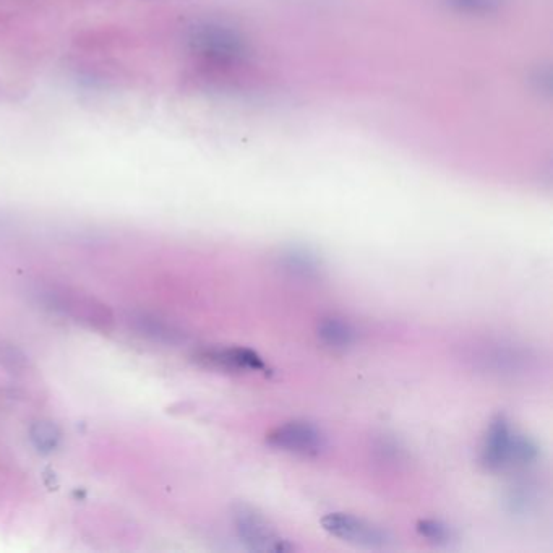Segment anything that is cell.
Instances as JSON below:
<instances>
[{"label": "cell", "instance_id": "cell-1", "mask_svg": "<svg viewBox=\"0 0 553 553\" xmlns=\"http://www.w3.org/2000/svg\"><path fill=\"white\" fill-rule=\"evenodd\" d=\"M539 458L541 450L531 437L518 432L503 414L492 417L479 451V461L485 471H526Z\"/></svg>", "mask_w": 553, "mask_h": 553}, {"label": "cell", "instance_id": "cell-2", "mask_svg": "<svg viewBox=\"0 0 553 553\" xmlns=\"http://www.w3.org/2000/svg\"><path fill=\"white\" fill-rule=\"evenodd\" d=\"M232 524H234L239 541L250 552L288 553L296 550V545L291 544L289 539H286L270 523V519L253 506L245 505V503L234 506Z\"/></svg>", "mask_w": 553, "mask_h": 553}, {"label": "cell", "instance_id": "cell-3", "mask_svg": "<svg viewBox=\"0 0 553 553\" xmlns=\"http://www.w3.org/2000/svg\"><path fill=\"white\" fill-rule=\"evenodd\" d=\"M322 528L339 541L362 549H388L393 542L390 532L382 526L351 513H328L322 518Z\"/></svg>", "mask_w": 553, "mask_h": 553}, {"label": "cell", "instance_id": "cell-4", "mask_svg": "<svg viewBox=\"0 0 553 553\" xmlns=\"http://www.w3.org/2000/svg\"><path fill=\"white\" fill-rule=\"evenodd\" d=\"M266 443L276 451L301 458H317L328 448V438L318 425L307 421L284 422L266 435Z\"/></svg>", "mask_w": 553, "mask_h": 553}, {"label": "cell", "instance_id": "cell-5", "mask_svg": "<svg viewBox=\"0 0 553 553\" xmlns=\"http://www.w3.org/2000/svg\"><path fill=\"white\" fill-rule=\"evenodd\" d=\"M197 361L208 369L228 373H268V365L253 349L224 346L198 352Z\"/></svg>", "mask_w": 553, "mask_h": 553}, {"label": "cell", "instance_id": "cell-6", "mask_svg": "<svg viewBox=\"0 0 553 553\" xmlns=\"http://www.w3.org/2000/svg\"><path fill=\"white\" fill-rule=\"evenodd\" d=\"M278 266L289 278L297 281H318L323 276L322 258L302 245H291L278 253Z\"/></svg>", "mask_w": 553, "mask_h": 553}, {"label": "cell", "instance_id": "cell-7", "mask_svg": "<svg viewBox=\"0 0 553 553\" xmlns=\"http://www.w3.org/2000/svg\"><path fill=\"white\" fill-rule=\"evenodd\" d=\"M318 341L323 348L330 351L344 352L351 349L359 339V331L348 318L339 315H328L317 323L315 328Z\"/></svg>", "mask_w": 553, "mask_h": 553}, {"label": "cell", "instance_id": "cell-8", "mask_svg": "<svg viewBox=\"0 0 553 553\" xmlns=\"http://www.w3.org/2000/svg\"><path fill=\"white\" fill-rule=\"evenodd\" d=\"M526 359L528 354L521 349L503 344H490L482 349L474 361L481 362L485 369L493 370L495 373H515L523 369Z\"/></svg>", "mask_w": 553, "mask_h": 553}, {"label": "cell", "instance_id": "cell-9", "mask_svg": "<svg viewBox=\"0 0 553 553\" xmlns=\"http://www.w3.org/2000/svg\"><path fill=\"white\" fill-rule=\"evenodd\" d=\"M419 536L437 547H450L455 542V531L438 519H422L416 526Z\"/></svg>", "mask_w": 553, "mask_h": 553}, {"label": "cell", "instance_id": "cell-10", "mask_svg": "<svg viewBox=\"0 0 553 553\" xmlns=\"http://www.w3.org/2000/svg\"><path fill=\"white\" fill-rule=\"evenodd\" d=\"M506 505H508V510L513 515L526 516L531 513L532 508L536 505V492H534L531 485H516L508 492Z\"/></svg>", "mask_w": 553, "mask_h": 553}, {"label": "cell", "instance_id": "cell-11", "mask_svg": "<svg viewBox=\"0 0 553 553\" xmlns=\"http://www.w3.org/2000/svg\"><path fill=\"white\" fill-rule=\"evenodd\" d=\"M31 440L35 443L36 448L43 453H51L52 450H56L61 440V433L57 430L56 425L49 424V422H38V424L31 429Z\"/></svg>", "mask_w": 553, "mask_h": 553}, {"label": "cell", "instance_id": "cell-12", "mask_svg": "<svg viewBox=\"0 0 553 553\" xmlns=\"http://www.w3.org/2000/svg\"><path fill=\"white\" fill-rule=\"evenodd\" d=\"M373 451L377 453L380 461H386V463H399L404 456L403 446L396 442L395 438H391L390 435H382L375 442Z\"/></svg>", "mask_w": 553, "mask_h": 553}]
</instances>
